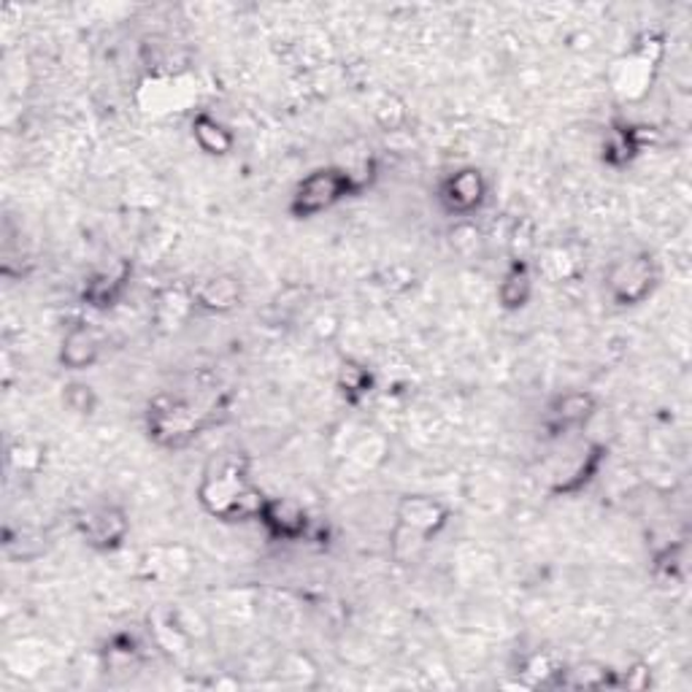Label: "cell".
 <instances>
[{
  "label": "cell",
  "instance_id": "4fadbf2b",
  "mask_svg": "<svg viewBox=\"0 0 692 692\" xmlns=\"http://www.w3.org/2000/svg\"><path fill=\"white\" fill-rule=\"evenodd\" d=\"M531 289H533V276L531 270H527L525 263H514L512 268L506 270V276H503L501 281V304L506 308H522L525 306V300L531 298Z\"/></svg>",
  "mask_w": 692,
  "mask_h": 692
},
{
  "label": "cell",
  "instance_id": "52a82bcc",
  "mask_svg": "<svg viewBox=\"0 0 692 692\" xmlns=\"http://www.w3.org/2000/svg\"><path fill=\"white\" fill-rule=\"evenodd\" d=\"M79 531L96 550H117L128 536V517L117 506L87 508L79 517Z\"/></svg>",
  "mask_w": 692,
  "mask_h": 692
},
{
  "label": "cell",
  "instance_id": "9a60e30c",
  "mask_svg": "<svg viewBox=\"0 0 692 692\" xmlns=\"http://www.w3.org/2000/svg\"><path fill=\"white\" fill-rule=\"evenodd\" d=\"M125 270L119 274H98L96 279L90 281L85 289V298L90 300L92 306H111V300L117 298L119 289L125 287Z\"/></svg>",
  "mask_w": 692,
  "mask_h": 692
},
{
  "label": "cell",
  "instance_id": "5b68a950",
  "mask_svg": "<svg viewBox=\"0 0 692 692\" xmlns=\"http://www.w3.org/2000/svg\"><path fill=\"white\" fill-rule=\"evenodd\" d=\"M395 517H398V527L431 541L449 522V508H446V503L431 498V495H406V498H401Z\"/></svg>",
  "mask_w": 692,
  "mask_h": 692
},
{
  "label": "cell",
  "instance_id": "5bb4252c",
  "mask_svg": "<svg viewBox=\"0 0 692 692\" xmlns=\"http://www.w3.org/2000/svg\"><path fill=\"white\" fill-rule=\"evenodd\" d=\"M190 308H195L192 293H181V289H168L157 300V323L171 327L185 323Z\"/></svg>",
  "mask_w": 692,
  "mask_h": 692
},
{
  "label": "cell",
  "instance_id": "6da1fadb",
  "mask_svg": "<svg viewBox=\"0 0 692 692\" xmlns=\"http://www.w3.org/2000/svg\"><path fill=\"white\" fill-rule=\"evenodd\" d=\"M198 501L211 517L223 522H244L260 517V508L266 503V495L260 493L247 465L230 457H219L209 463L198 484Z\"/></svg>",
  "mask_w": 692,
  "mask_h": 692
},
{
  "label": "cell",
  "instance_id": "7a4b0ae2",
  "mask_svg": "<svg viewBox=\"0 0 692 692\" xmlns=\"http://www.w3.org/2000/svg\"><path fill=\"white\" fill-rule=\"evenodd\" d=\"M355 190L357 181L349 171H344V168H319V171H312L295 187L289 211L298 219H312L317 214L333 209L336 204H342Z\"/></svg>",
  "mask_w": 692,
  "mask_h": 692
},
{
  "label": "cell",
  "instance_id": "9c48e42d",
  "mask_svg": "<svg viewBox=\"0 0 692 692\" xmlns=\"http://www.w3.org/2000/svg\"><path fill=\"white\" fill-rule=\"evenodd\" d=\"M195 308H206V312L214 314H225L233 312L238 304H241V285H238L233 276H206V279L195 281V287L190 289Z\"/></svg>",
  "mask_w": 692,
  "mask_h": 692
},
{
  "label": "cell",
  "instance_id": "30bf717a",
  "mask_svg": "<svg viewBox=\"0 0 692 692\" xmlns=\"http://www.w3.org/2000/svg\"><path fill=\"white\" fill-rule=\"evenodd\" d=\"M595 408L597 401L590 393H565L550 406L546 425H550V431L555 433V436H560V433L587 425L590 419H593Z\"/></svg>",
  "mask_w": 692,
  "mask_h": 692
},
{
  "label": "cell",
  "instance_id": "8fae6325",
  "mask_svg": "<svg viewBox=\"0 0 692 692\" xmlns=\"http://www.w3.org/2000/svg\"><path fill=\"white\" fill-rule=\"evenodd\" d=\"M98 355H100V342L92 327L79 323L66 333V338H62L60 360L66 368H71V370L90 368L92 363L98 360Z\"/></svg>",
  "mask_w": 692,
  "mask_h": 692
},
{
  "label": "cell",
  "instance_id": "277c9868",
  "mask_svg": "<svg viewBox=\"0 0 692 692\" xmlns=\"http://www.w3.org/2000/svg\"><path fill=\"white\" fill-rule=\"evenodd\" d=\"M654 279V263L650 255H631L625 260L614 263L606 276V289L612 295L616 306H635L652 293Z\"/></svg>",
  "mask_w": 692,
  "mask_h": 692
},
{
  "label": "cell",
  "instance_id": "e0dca14e",
  "mask_svg": "<svg viewBox=\"0 0 692 692\" xmlns=\"http://www.w3.org/2000/svg\"><path fill=\"white\" fill-rule=\"evenodd\" d=\"M66 404L71 406V412L77 414H92V408H96V393H92V387L87 385H71L66 389Z\"/></svg>",
  "mask_w": 692,
  "mask_h": 692
},
{
  "label": "cell",
  "instance_id": "ba28073f",
  "mask_svg": "<svg viewBox=\"0 0 692 692\" xmlns=\"http://www.w3.org/2000/svg\"><path fill=\"white\" fill-rule=\"evenodd\" d=\"M266 525V531L274 538L281 541H298L306 536L308 531V517L304 508L293 501H281V498H266L260 508V517H257Z\"/></svg>",
  "mask_w": 692,
  "mask_h": 692
},
{
  "label": "cell",
  "instance_id": "3957f363",
  "mask_svg": "<svg viewBox=\"0 0 692 692\" xmlns=\"http://www.w3.org/2000/svg\"><path fill=\"white\" fill-rule=\"evenodd\" d=\"M147 427L149 436L155 438L160 446H185L192 442L200 431V414L195 412L190 404L179 398H162L152 401L147 412Z\"/></svg>",
  "mask_w": 692,
  "mask_h": 692
},
{
  "label": "cell",
  "instance_id": "2e32d148",
  "mask_svg": "<svg viewBox=\"0 0 692 692\" xmlns=\"http://www.w3.org/2000/svg\"><path fill=\"white\" fill-rule=\"evenodd\" d=\"M338 387H342L344 395H349V398H360V395H366L370 387L368 368L355 366V363H344L342 374H338Z\"/></svg>",
  "mask_w": 692,
  "mask_h": 692
},
{
  "label": "cell",
  "instance_id": "8992f818",
  "mask_svg": "<svg viewBox=\"0 0 692 692\" xmlns=\"http://www.w3.org/2000/svg\"><path fill=\"white\" fill-rule=\"evenodd\" d=\"M487 198V181H484L482 171L476 168H461V171L449 174L438 187V200L449 214L457 217H468L474 214Z\"/></svg>",
  "mask_w": 692,
  "mask_h": 692
},
{
  "label": "cell",
  "instance_id": "7c38bea8",
  "mask_svg": "<svg viewBox=\"0 0 692 692\" xmlns=\"http://www.w3.org/2000/svg\"><path fill=\"white\" fill-rule=\"evenodd\" d=\"M192 138L206 155L223 157L233 149V134L209 115H198L192 122Z\"/></svg>",
  "mask_w": 692,
  "mask_h": 692
}]
</instances>
